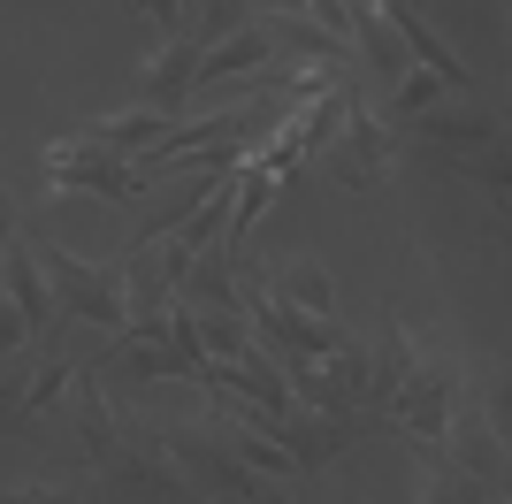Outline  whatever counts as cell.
Masks as SVG:
<instances>
[{
	"label": "cell",
	"instance_id": "d6986e66",
	"mask_svg": "<svg viewBox=\"0 0 512 504\" xmlns=\"http://www.w3.org/2000/svg\"><path fill=\"white\" fill-rule=\"evenodd\" d=\"M192 321H199V344H207V359H237L245 344H253L245 314H192Z\"/></svg>",
	"mask_w": 512,
	"mask_h": 504
},
{
	"label": "cell",
	"instance_id": "44dd1931",
	"mask_svg": "<svg viewBox=\"0 0 512 504\" xmlns=\"http://www.w3.org/2000/svg\"><path fill=\"white\" fill-rule=\"evenodd\" d=\"M0 504H100V489H92V482H23V489H8Z\"/></svg>",
	"mask_w": 512,
	"mask_h": 504
},
{
	"label": "cell",
	"instance_id": "6da1fadb",
	"mask_svg": "<svg viewBox=\"0 0 512 504\" xmlns=\"http://www.w3.org/2000/svg\"><path fill=\"white\" fill-rule=\"evenodd\" d=\"M77 428H85V459L100 504H184V474L161 451V428H138L130 413L107 405V390L92 375H77Z\"/></svg>",
	"mask_w": 512,
	"mask_h": 504
},
{
	"label": "cell",
	"instance_id": "5b68a950",
	"mask_svg": "<svg viewBox=\"0 0 512 504\" xmlns=\"http://www.w3.org/2000/svg\"><path fill=\"white\" fill-rule=\"evenodd\" d=\"M314 161L329 168L344 191H375V184L390 176V161H398V130H390L375 107H352V115H344V130L314 153Z\"/></svg>",
	"mask_w": 512,
	"mask_h": 504
},
{
	"label": "cell",
	"instance_id": "7402d4cb",
	"mask_svg": "<svg viewBox=\"0 0 512 504\" xmlns=\"http://www.w3.org/2000/svg\"><path fill=\"white\" fill-rule=\"evenodd\" d=\"M245 8H268V16H299V0H245Z\"/></svg>",
	"mask_w": 512,
	"mask_h": 504
},
{
	"label": "cell",
	"instance_id": "277c9868",
	"mask_svg": "<svg viewBox=\"0 0 512 504\" xmlns=\"http://www.w3.org/2000/svg\"><path fill=\"white\" fill-rule=\"evenodd\" d=\"M39 275H46V291H54V306H62V321H85V329H123V291H115V268H92V260H77V252H62V245H39Z\"/></svg>",
	"mask_w": 512,
	"mask_h": 504
},
{
	"label": "cell",
	"instance_id": "3957f363",
	"mask_svg": "<svg viewBox=\"0 0 512 504\" xmlns=\"http://www.w3.org/2000/svg\"><path fill=\"white\" fill-rule=\"evenodd\" d=\"M398 428L413 436V451H436L444 443V428H451V413H459V359H436V352H413V367H406V382L390 390V405H383Z\"/></svg>",
	"mask_w": 512,
	"mask_h": 504
},
{
	"label": "cell",
	"instance_id": "8992f818",
	"mask_svg": "<svg viewBox=\"0 0 512 504\" xmlns=\"http://www.w3.org/2000/svg\"><path fill=\"white\" fill-rule=\"evenodd\" d=\"M46 184L54 191H77V199H138L146 191V176H138V161H115V153L85 146V138H54L46 146Z\"/></svg>",
	"mask_w": 512,
	"mask_h": 504
},
{
	"label": "cell",
	"instance_id": "ffe728a7",
	"mask_svg": "<svg viewBox=\"0 0 512 504\" xmlns=\"http://www.w3.org/2000/svg\"><path fill=\"white\" fill-rule=\"evenodd\" d=\"M46 420L31 413V398H23V375H0V436H23V443H39Z\"/></svg>",
	"mask_w": 512,
	"mask_h": 504
},
{
	"label": "cell",
	"instance_id": "30bf717a",
	"mask_svg": "<svg viewBox=\"0 0 512 504\" xmlns=\"http://www.w3.org/2000/svg\"><path fill=\"white\" fill-rule=\"evenodd\" d=\"M0 298L23 314V329L39 336V344H54L62 306H54V291H46V275H39V245H8V260H0Z\"/></svg>",
	"mask_w": 512,
	"mask_h": 504
},
{
	"label": "cell",
	"instance_id": "ba28073f",
	"mask_svg": "<svg viewBox=\"0 0 512 504\" xmlns=\"http://www.w3.org/2000/svg\"><path fill=\"white\" fill-rule=\"evenodd\" d=\"M375 16H383L390 31H398V46H406L413 62H428V77H444V92H474V69L459 62V54H451V46H444V31H436V23H428L421 8H413V0H375Z\"/></svg>",
	"mask_w": 512,
	"mask_h": 504
},
{
	"label": "cell",
	"instance_id": "5bb4252c",
	"mask_svg": "<svg viewBox=\"0 0 512 504\" xmlns=\"http://www.w3.org/2000/svg\"><path fill=\"white\" fill-rule=\"evenodd\" d=\"M360 352H367L360 405H390V390H398V382H406V367H413V336L398 329V321H383L375 336H360Z\"/></svg>",
	"mask_w": 512,
	"mask_h": 504
},
{
	"label": "cell",
	"instance_id": "e0dca14e",
	"mask_svg": "<svg viewBox=\"0 0 512 504\" xmlns=\"http://www.w3.org/2000/svg\"><path fill=\"white\" fill-rule=\"evenodd\" d=\"M352 46L367 54V69H375L383 84H398V77L413 69V54L398 46V31H390V23L375 16V8H352Z\"/></svg>",
	"mask_w": 512,
	"mask_h": 504
},
{
	"label": "cell",
	"instance_id": "9c48e42d",
	"mask_svg": "<svg viewBox=\"0 0 512 504\" xmlns=\"http://www.w3.org/2000/svg\"><path fill=\"white\" fill-rule=\"evenodd\" d=\"M291 459H299V474H314V466H329L337 451H352L360 443V420H337V413H306V405H291V413L276 420V436Z\"/></svg>",
	"mask_w": 512,
	"mask_h": 504
},
{
	"label": "cell",
	"instance_id": "7c38bea8",
	"mask_svg": "<svg viewBox=\"0 0 512 504\" xmlns=\"http://www.w3.org/2000/svg\"><path fill=\"white\" fill-rule=\"evenodd\" d=\"M260 291L283 298V306H299V314H337V283H329V268H321V260H306V252H291L276 275L260 268Z\"/></svg>",
	"mask_w": 512,
	"mask_h": 504
},
{
	"label": "cell",
	"instance_id": "8fae6325",
	"mask_svg": "<svg viewBox=\"0 0 512 504\" xmlns=\"http://www.w3.org/2000/svg\"><path fill=\"white\" fill-rule=\"evenodd\" d=\"M199 92V46L192 39H161V54L138 77V107H153L161 123H176V107Z\"/></svg>",
	"mask_w": 512,
	"mask_h": 504
},
{
	"label": "cell",
	"instance_id": "4fadbf2b",
	"mask_svg": "<svg viewBox=\"0 0 512 504\" xmlns=\"http://www.w3.org/2000/svg\"><path fill=\"white\" fill-rule=\"evenodd\" d=\"M276 62V46H268V31L260 23H245V31H230V39H214L207 54H199V84H237V77H253V69Z\"/></svg>",
	"mask_w": 512,
	"mask_h": 504
},
{
	"label": "cell",
	"instance_id": "9a60e30c",
	"mask_svg": "<svg viewBox=\"0 0 512 504\" xmlns=\"http://www.w3.org/2000/svg\"><path fill=\"white\" fill-rule=\"evenodd\" d=\"M161 115L153 107H138V115H107V123H77L69 138H85V146H100V153H115V161H138V153H153L161 146Z\"/></svg>",
	"mask_w": 512,
	"mask_h": 504
},
{
	"label": "cell",
	"instance_id": "52a82bcc",
	"mask_svg": "<svg viewBox=\"0 0 512 504\" xmlns=\"http://www.w3.org/2000/svg\"><path fill=\"white\" fill-rule=\"evenodd\" d=\"M436 459H451L459 474H474V482L490 489V497H505V436H497V420L482 413V405L451 413L444 443H436Z\"/></svg>",
	"mask_w": 512,
	"mask_h": 504
},
{
	"label": "cell",
	"instance_id": "603a6c76",
	"mask_svg": "<svg viewBox=\"0 0 512 504\" xmlns=\"http://www.w3.org/2000/svg\"><path fill=\"white\" fill-rule=\"evenodd\" d=\"M8 245H16V222H8V199H0V260H8Z\"/></svg>",
	"mask_w": 512,
	"mask_h": 504
},
{
	"label": "cell",
	"instance_id": "2e32d148",
	"mask_svg": "<svg viewBox=\"0 0 512 504\" xmlns=\"http://www.w3.org/2000/svg\"><path fill=\"white\" fill-rule=\"evenodd\" d=\"M413 138L421 146H444V153H482V146H497L505 130H497V115H413Z\"/></svg>",
	"mask_w": 512,
	"mask_h": 504
},
{
	"label": "cell",
	"instance_id": "7a4b0ae2",
	"mask_svg": "<svg viewBox=\"0 0 512 504\" xmlns=\"http://www.w3.org/2000/svg\"><path fill=\"white\" fill-rule=\"evenodd\" d=\"M161 451H169V466L184 474L192 497H214V504H291L276 482H260L253 466L237 459L222 428H161Z\"/></svg>",
	"mask_w": 512,
	"mask_h": 504
},
{
	"label": "cell",
	"instance_id": "ac0fdd59",
	"mask_svg": "<svg viewBox=\"0 0 512 504\" xmlns=\"http://www.w3.org/2000/svg\"><path fill=\"white\" fill-rule=\"evenodd\" d=\"M444 100V77H428V69H406V77L390 84V115L398 123H413V115H428V107Z\"/></svg>",
	"mask_w": 512,
	"mask_h": 504
}]
</instances>
